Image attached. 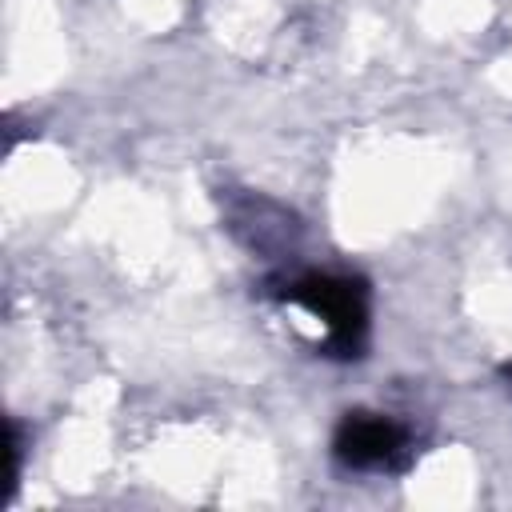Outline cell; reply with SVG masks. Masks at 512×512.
Returning <instances> with one entry per match:
<instances>
[{"label": "cell", "instance_id": "obj_1", "mask_svg": "<svg viewBox=\"0 0 512 512\" xmlns=\"http://www.w3.org/2000/svg\"><path fill=\"white\" fill-rule=\"evenodd\" d=\"M284 300L308 308L312 316L324 320L328 328V348L336 356H356L368 332V292L364 280L352 276H328V272H308L288 284Z\"/></svg>", "mask_w": 512, "mask_h": 512}, {"label": "cell", "instance_id": "obj_3", "mask_svg": "<svg viewBox=\"0 0 512 512\" xmlns=\"http://www.w3.org/2000/svg\"><path fill=\"white\" fill-rule=\"evenodd\" d=\"M508 380H512V372H508ZM508 388H512V384H508Z\"/></svg>", "mask_w": 512, "mask_h": 512}, {"label": "cell", "instance_id": "obj_2", "mask_svg": "<svg viewBox=\"0 0 512 512\" xmlns=\"http://www.w3.org/2000/svg\"><path fill=\"white\" fill-rule=\"evenodd\" d=\"M332 448L348 468H388L404 452V428L376 412H348L332 436Z\"/></svg>", "mask_w": 512, "mask_h": 512}]
</instances>
